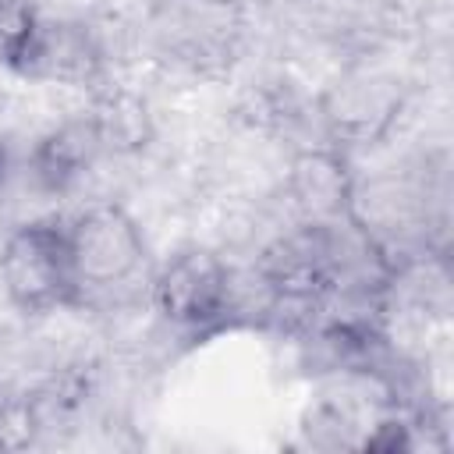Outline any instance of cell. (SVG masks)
Instances as JSON below:
<instances>
[{
	"label": "cell",
	"mask_w": 454,
	"mask_h": 454,
	"mask_svg": "<svg viewBox=\"0 0 454 454\" xmlns=\"http://www.w3.org/2000/svg\"><path fill=\"white\" fill-rule=\"evenodd\" d=\"M67 223H71V245H74L85 301L92 294L121 291L142 277L149 255L145 238L121 206L99 202L82 209L78 216H67Z\"/></svg>",
	"instance_id": "3957f363"
},
{
	"label": "cell",
	"mask_w": 454,
	"mask_h": 454,
	"mask_svg": "<svg viewBox=\"0 0 454 454\" xmlns=\"http://www.w3.org/2000/svg\"><path fill=\"white\" fill-rule=\"evenodd\" d=\"M99 149H103V142L89 117L64 121L57 128H50L46 135H39L35 145L28 149V177L39 192L64 195L89 174Z\"/></svg>",
	"instance_id": "277c9868"
},
{
	"label": "cell",
	"mask_w": 454,
	"mask_h": 454,
	"mask_svg": "<svg viewBox=\"0 0 454 454\" xmlns=\"http://www.w3.org/2000/svg\"><path fill=\"white\" fill-rule=\"evenodd\" d=\"M11 170H14V156H11V142L0 135V188L7 184V177H11Z\"/></svg>",
	"instance_id": "8992f818"
},
{
	"label": "cell",
	"mask_w": 454,
	"mask_h": 454,
	"mask_svg": "<svg viewBox=\"0 0 454 454\" xmlns=\"http://www.w3.org/2000/svg\"><path fill=\"white\" fill-rule=\"evenodd\" d=\"M4 298L25 316H50L85 305L67 216H32L0 245Z\"/></svg>",
	"instance_id": "6da1fadb"
},
{
	"label": "cell",
	"mask_w": 454,
	"mask_h": 454,
	"mask_svg": "<svg viewBox=\"0 0 454 454\" xmlns=\"http://www.w3.org/2000/svg\"><path fill=\"white\" fill-rule=\"evenodd\" d=\"M149 298L163 323L202 337L227 326L234 316V273L220 255L206 248H184L153 270Z\"/></svg>",
	"instance_id": "7a4b0ae2"
},
{
	"label": "cell",
	"mask_w": 454,
	"mask_h": 454,
	"mask_svg": "<svg viewBox=\"0 0 454 454\" xmlns=\"http://www.w3.org/2000/svg\"><path fill=\"white\" fill-rule=\"evenodd\" d=\"M39 429H43V422L35 415V404H28V401L0 404V447H7V450L28 447Z\"/></svg>",
	"instance_id": "5b68a950"
}]
</instances>
